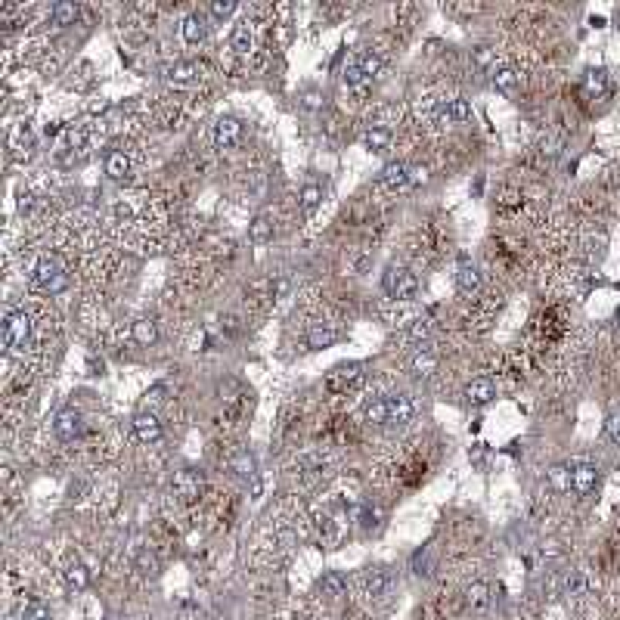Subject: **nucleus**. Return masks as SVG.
Listing matches in <instances>:
<instances>
[{
    "label": "nucleus",
    "instance_id": "obj_1",
    "mask_svg": "<svg viewBox=\"0 0 620 620\" xmlns=\"http://www.w3.org/2000/svg\"><path fill=\"white\" fill-rule=\"evenodd\" d=\"M34 282L47 295H59V291L68 289V270L62 267V260L56 254H41L34 260Z\"/></svg>",
    "mask_w": 620,
    "mask_h": 620
},
{
    "label": "nucleus",
    "instance_id": "obj_2",
    "mask_svg": "<svg viewBox=\"0 0 620 620\" xmlns=\"http://www.w3.org/2000/svg\"><path fill=\"white\" fill-rule=\"evenodd\" d=\"M382 289L388 291L394 301H413L419 295V279H415L413 270L400 264H388L384 267V276H382Z\"/></svg>",
    "mask_w": 620,
    "mask_h": 620
},
{
    "label": "nucleus",
    "instance_id": "obj_3",
    "mask_svg": "<svg viewBox=\"0 0 620 620\" xmlns=\"http://www.w3.org/2000/svg\"><path fill=\"white\" fill-rule=\"evenodd\" d=\"M3 341L10 351H22L31 341V316L25 310H10L3 316Z\"/></svg>",
    "mask_w": 620,
    "mask_h": 620
},
{
    "label": "nucleus",
    "instance_id": "obj_4",
    "mask_svg": "<svg viewBox=\"0 0 620 620\" xmlns=\"http://www.w3.org/2000/svg\"><path fill=\"white\" fill-rule=\"evenodd\" d=\"M130 428H134V437L146 446L161 444V437H165V428H161L158 415H155L152 409H140V413L134 415V422H130Z\"/></svg>",
    "mask_w": 620,
    "mask_h": 620
},
{
    "label": "nucleus",
    "instance_id": "obj_5",
    "mask_svg": "<svg viewBox=\"0 0 620 620\" xmlns=\"http://www.w3.org/2000/svg\"><path fill=\"white\" fill-rule=\"evenodd\" d=\"M471 118V103L465 96H453L446 99V103L437 105V112H434V121H437V127H453V124H465Z\"/></svg>",
    "mask_w": 620,
    "mask_h": 620
},
{
    "label": "nucleus",
    "instance_id": "obj_6",
    "mask_svg": "<svg viewBox=\"0 0 620 620\" xmlns=\"http://www.w3.org/2000/svg\"><path fill=\"white\" fill-rule=\"evenodd\" d=\"M599 465L592 462H570V490H574L577 496H586L592 493L595 487H599Z\"/></svg>",
    "mask_w": 620,
    "mask_h": 620
},
{
    "label": "nucleus",
    "instance_id": "obj_7",
    "mask_svg": "<svg viewBox=\"0 0 620 620\" xmlns=\"http://www.w3.org/2000/svg\"><path fill=\"white\" fill-rule=\"evenodd\" d=\"M81 431H84V422H81V413L74 406H62L53 415V434L59 440H74Z\"/></svg>",
    "mask_w": 620,
    "mask_h": 620
},
{
    "label": "nucleus",
    "instance_id": "obj_8",
    "mask_svg": "<svg viewBox=\"0 0 620 620\" xmlns=\"http://www.w3.org/2000/svg\"><path fill=\"white\" fill-rule=\"evenodd\" d=\"M242 140V121L236 115H220L214 121V143L217 149H233Z\"/></svg>",
    "mask_w": 620,
    "mask_h": 620
},
{
    "label": "nucleus",
    "instance_id": "obj_9",
    "mask_svg": "<svg viewBox=\"0 0 620 620\" xmlns=\"http://www.w3.org/2000/svg\"><path fill=\"white\" fill-rule=\"evenodd\" d=\"M462 397H465L468 406H487V403L496 397V382H493V378H487V375L471 378V382L465 384Z\"/></svg>",
    "mask_w": 620,
    "mask_h": 620
},
{
    "label": "nucleus",
    "instance_id": "obj_10",
    "mask_svg": "<svg viewBox=\"0 0 620 620\" xmlns=\"http://www.w3.org/2000/svg\"><path fill=\"white\" fill-rule=\"evenodd\" d=\"M456 285L462 295H475V291L481 289V273H477L475 260H471L468 254H459V260H456Z\"/></svg>",
    "mask_w": 620,
    "mask_h": 620
},
{
    "label": "nucleus",
    "instance_id": "obj_11",
    "mask_svg": "<svg viewBox=\"0 0 620 620\" xmlns=\"http://www.w3.org/2000/svg\"><path fill=\"white\" fill-rule=\"evenodd\" d=\"M198 74H202L198 65L189 59H177V62H171V65H165V81L174 87H192L198 81Z\"/></svg>",
    "mask_w": 620,
    "mask_h": 620
},
{
    "label": "nucleus",
    "instance_id": "obj_12",
    "mask_svg": "<svg viewBox=\"0 0 620 620\" xmlns=\"http://www.w3.org/2000/svg\"><path fill=\"white\" fill-rule=\"evenodd\" d=\"M388 400V425H406L415 415V403L409 394H384Z\"/></svg>",
    "mask_w": 620,
    "mask_h": 620
},
{
    "label": "nucleus",
    "instance_id": "obj_13",
    "mask_svg": "<svg viewBox=\"0 0 620 620\" xmlns=\"http://www.w3.org/2000/svg\"><path fill=\"white\" fill-rule=\"evenodd\" d=\"M409 161H388V165L382 167V174H378V180H382V186H388V189H413L409 186Z\"/></svg>",
    "mask_w": 620,
    "mask_h": 620
},
{
    "label": "nucleus",
    "instance_id": "obj_14",
    "mask_svg": "<svg viewBox=\"0 0 620 620\" xmlns=\"http://www.w3.org/2000/svg\"><path fill=\"white\" fill-rule=\"evenodd\" d=\"M360 382H363V366L351 363V366H338V369L329 372L326 388L329 391H347V388H353V384H360Z\"/></svg>",
    "mask_w": 620,
    "mask_h": 620
},
{
    "label": "nucleus",
    "instance_id": "obj_15",
    "mask_svg": "<svg viewBox=\"0 0 620 620\" xmlns=\"http://www.w3.org/2000/svg\"><path fill=\"white\" fill-rule=\"evenodd\" d=\"M62 577H65V586L72 589V592H81V589L90 586V570H87V564L81 561V558H68Z\"/></svg>",
    "mask_w": 620,
    "mask_h": 620
},
{
    "label": "nucleus",
    "instance_id": "obj_16",
    "mask_svg": "<svg viewBox=\"0 0 620 620\" xmlns=\"http://www.w3.org/2000/svg\"><path fill=\"white\" fill-rule=\"evenodd\" d=\"M180 34H183V41L192 43V47H196V43H202L205 34H208V25H205L202 12H186L183 22H180Z\"/></svg>",
    "mask_w": 620,
    "mask_h": 620
},
{
    "label": "nucleus",
    "instance_id": "obj_17",
    "mask_svg": "<svg viewBox=\"0 0 620 620\" xmlns=\"http://www.w3.org/2000/svg\"><path fill=\"white\" fill-rule=\"evenodd\" d=\"M338 341V329L329 326V322H313L307 329V347L310 351H322V347H332Z\"/></svg>",
    "mask_w": 620,
    "mask_h": 620
},
{
    "label": "nucleus",
    "instance_id": "obj_18",
    "mask_svg": "<svg viewBox=\"0 0 620 620\" xmlns=\"http://www.w3.org/2000/svg\"><path fill=\"white\" fill-rule=\"evenodd\" d=\"M493 87L499 93H506V96H515V93L521 90V72L512 65H499L493 68Z\"/></svg>",
    "mask_w": 620,
    "mask_h": 620
},
{
    "label": "nucleus",
    "instance_id": "obj_19",
    "mask_svg": "<svg viewBox=\"0 0 620 620\" xmlns=\"http://www.w3.org/2000/svg\"><path fill=\"white\" fill-rule=\"evenodd\" d=\"M105 174H109V180H115V183H124V180L130 177V158L121 149L105 152Z\"/></svg>",
    "mask_w": 620,
    "mask_h": 620
},
{
    "label": "nucleus",
    "instance_id": "obj_20",
    "mask_svg": "<svg viewBox=\"0 0 620 620\" xmlns=\"http://www.w3.org/2000/svg\"><path fill=\"white\" fill-rule=\"evenodd\" d=\"M130 338H134L140 347H152L155 341H158V326H155V320L140 316V320L130 326Z\"/></svg>",
    "mask_w": 620,
    "mask_h": 620
},
{
    "label": "nucleus",
    "instance_id": "obj_21",
    "mask_svg": "<svg viewBox=\"0 0 620 620\" xmlns=\"http://www.w3.org/2000/svg\"><path fill=\"white\" fill-rule=\"evenodd\" d=\"M229 468H233L239 477L251 481V477H258V459H254V453L245 446V450H239L233 459H229Z\"/></svg>",
    "mask_w": 620,
    "mask_h": 620
},
{
    "label": "nucleus",
    "instance_id": "obj_22",
    "mask_svg": "<svg viewBox=\"0 0 620 620\" xmlns=\"http://www.w3.org/2000/svg\"><path fill=\"white\" fill-rule=\"evenodd\" d=\"M409 369H413V375H419V378H431L434 372H437V357H434L428 347H422V351L413 353V360H409Z\"/></svg>",
    "mask_w": 620,
    "mask_h": 620
},
{
    "label": "nucleus",
    "instance_id": "obj_23",
    "mask_svg": "<svg viewBox=\"0 0 620 620\" xmlns=\"http://www.w3.org/2000/svg\"><path fill=\"white\" fill-rule=\"evenodd\" d=\"M363 143H366L369 152H388L391 149V130L382 127V124H372V127H366Z\"/></svg>",
    "mask_w": 620,
    "mask_h": 620
},
{
    "label": "nucleus",
    "instance_id": "obj_24",
    "mask_svg": "<svg viewBox=\"0 0 620 620\" xmlns=\"http://www.w3.org/2000/svg\"><path fill=\"white\" fill-rule=\"evenodd\" d=\"M391 586H394V577H391L388 568H375L369 577H366V589H369V595H375V599L388 595Z\"/></svg>",
    "mask_w": 620,
    "mask_h": 620
},
{
    "label": "nucleus",
    "instance_id": "obj_25",
    "mask_svg": "<svg viewBox=\"0 0 620 620\" xmlns=\"http://www.w3.org/2000/svg\"><path fill=\"white\" fill-rule=\"evenodd\" d=\"M229 43H233V50L239 56H245L248 50L254 47V31H251V22H248V19H242V22L233 28V37H229Z\"/></svg>",
    "mask_w": 620,
    "mask_h": 620
},
{
    "label": "nucleus",
    "instance_id": "obj_26",
    "mask_svg": "<svg viewBox=\"0 0 620 620\" xmlns=\"http://www.w3.org/2000/svg\"><path fill=\"white\" fill-rule=\"evenodd\" d=\"M583 90H586L589 96H605L608 93V72L605 68H586V74H583Z\"/></svg>",
    "mask_w": 620,
    "mask_h": 620
},
{
    "label": "nucleus",
    "instance_id": "obj_27",
    "mask_svg": "<svg viewBox=\"0 0 620 620\" xmlns=\"http://www.w3.org/2000/svg\"><path fill=\"white\" fill-rule=\"evenodd\" d=\"M363 415L369 425H388V400L382 397H369V400L363 403Z\"/></svg>",
    "mask_w": 620,
    "mask_h": 620
},
{
    "label": "nucleus",
    "instance_id": "obj_28",
    "mask_svg": "<svg viewBox=\"0 0 620 620\" xmlns=\"http://www.w3.org/2000/svg\"><path fill=\"white\" fill-rule=\"evenodd\" d=\"M248 239L254 242V245H267V242L273 239V220L267 214H258L251 223H248Z\"/></svg>",
    "mask_w": 620,
    "mask_h": 620
},
{
    "label": "nucleus",
    "instance_id": "obj_29",
    "mask_svg": "<svg viewBox=\"0 0 620 620\" xmlns=\"http://www.w3.org/2000/svg\"><path fill=\"white\" fill-rule=\"evenodd\" d=\"M465 605H468V611H484V608L490 605V586L487 583H471L468 589H465Z\"/></svg>",
    "mask_w": 620,
    "mask_h": 620
},
{
    "label": "nucleus",
    "instance_id": "obj_30",
    "mask_svg": "<svg viewBox=\"0 0 620 620\" xmlns=\"http://www.w3.org/2000/svg\"><path fill=\"white\" fill-rule=\"evenodd\" d=\"M78 3H72V0H59V3L53 6V12H50V16H53V25L56 28H68V25H74L78 22Z\"/></svg>",
    "mask_w": 620,
    "mask_h": 620
},
{
    "label": "nucleus",
    "instance_id": "obj_31",
    "mask_svg": "<svg viewBox=\"0 0 620 620\" xmlns=\"http://www.w3.org/2000/svg\"><path fill=\"white\" fill-rule=\"evenodd\" d=\"M298 202H301V211H304V214H313V211L322 205V186H316V183H304V186H301V192H298Z\"/></svg>",
    "mask_w": 620,
    "mask_h": 620
},
{
    "label": "nucleus",
    "instance_id": "obj_32",
    "mask_svg": "<svg viewBox=\"0 0 620 620\" xmlns=\"http://www.w3.org/2000/svg\"><path fill=\"white\" fill-rule=\"evenodd\" d=\"M353 65H357L360 72H363V74H366V78H369V81L375 78L378 72H382V59H378V56L372 53V50H366V53H360L357 59H353Z\"/></svg>",
    "mask_w": 620,
    "mask_h": 620
},
{
    "label": "nucleus",
    "instance_id": "obj_33",
    "mask_svg": "<svg viewBox=\"0 0 620 620\" xmlns=\"http://www.w3.org/2000/svg\"><path fill=\"white\" fill-rule=\"evenodd\" d=\"M320 589H322V595H329V599H338V595H344V580H341V574L329 570V574H322Z\"/></svg>",
    "mask_w": 620,
    "mask_h": 620
},
{
    "label": "nucleus",
    "instance_id": "obj_34",
    "mask_svg": "<svg viewBox=\"0 0 620 620\" xmlns=\"http://www.w3.org/2000/svg\"><path fill=\"white\" fill-rule=\"evenodd\" d=\"M378 518H382V512H378L372 502H363V506L357 508V521L363 530H372V527H378Z\"/></svg>",
    "mask_w": 620,
    "mask_h": 620
},
{
    "label": "nucleus",
    "instance_id": "obj_35",
    "mask_svg": "<svg viewBox=\"0 0 620 620\" xmlns=\"http://www.w3.org/2000/svg\"><path fill=\"white\" fill-rule=\"evenodd\" d=\"M136 570H140L143 577H155L158 574V558H155L149 549H140L136 552Z\"/></svg>",
    "mask_w": 620,
    "mask_h": 620
},
{
    "label": "nucleus",
    "instance_id": "obj_36",
    "mask_svg": "<svg viewBox=\"0 0 620 620\" xmlns=\"http://www.w3.org/2000/svg\"><path fill=\"white\" fill-rule=\"evenodd\" d=\"M586 586H589L586 577H583L580 570H570V574L564 577V586L561 589H564V595H583V592H586Z\"/></svg>",
    "mask_w": 620,
    "mask_h": 620
},
{
    "label": "nucleus",
    "instance_id": "obj_37",
    "mask_svg": "<svg viewBox=\"0 0 620 620\" xmlns=\"http://www.w3.org/2000/svg\"><path fill=\"white\" fill-rule=\"evenodd\" d=\"M236 10H239V3H236V0H214V3H208V12L217 19V22L229 19Z\"/></svg>",
    "mask_w": 620,
    "mask_h": 620
},
{
    "label": "nucleus",
    "instance_id": "obj_38",
    "mask_svg": "<svg viewBox=\"0 0 620 620\" xmlns=\"http://www.w3.org/2000/svg\"><path fill=\"white\" fill-rule=\"evenodd\" d=\"M549 481L558 490H570V465H552L549 468Z\"/></svg>",
    "mask_w": 620,
    "mask_h": 620
},
{
    "label": "nucleus",
    "instance_id": "obj_39",
    "mask_svg": "<svg viewBox=\"0 0 620 620\" xmlns=\"http://www.w3.org/2000/svg\"><path fill=\"white\" fill-rule=\"evenodd\" d=\"M583 245H586V254L589 258H605V245H608V236L605 233H599V236H586V242H583Z\"/></svg>",
    "mask_w": 620,
    "mask_h": 620
},
{
    "label": "nucleus",
    "instance_id": "obj_40",
    "mask_svg": "<svg viewBox=\"0 0 620 620\" xmlns=\"http://www.w3.org/2000/svg\"><path fill=\"white\" fill-rule=\"evenodd\" d=\"M22 620H53V614H50V608L43 605V601H31V605L25 608Z\"/></svg>",
    "mask_w": 620,
    "mask_h": 620
},
{
    "label": "nucleus",
    "instance_id": "obj_41",
    "mask_svg": "<svg viewBox=\"0 0 620 620\" xmlns=\"http://www.w3.org/2000/svg\"><path fill=\"white\" fill-rule=\"evenodd\" d=\"M301 105H304L307 112H320L322 105H326V96H322L320 90H304V93H301Z\"/></svg>",
    "mask_w": 620,
    "mask_h": 620
},
{
    "label": "nucleus",
    "instance_id": "obj_42",
    "mask_svg": "<svg viewBox=\"0 0 620 620\" xmlns=\"http://www.w3.org/2000/svg\"><path fill=\"white\" fill-rule=\"evenodd\" d=\"M605 434L611 444L620 446V413H608L605 415Z\"/></svg>",
    "mask_w": 620,
    "mask_h": 620
},
{
    "label": "nucleus",
    "instance_id": "obj_43",
    "mask_svg": "<svg viewBox=\"0 0 620 620\" xmlns=\"http://www.w3.org/2000/svg\"><path fill=\"white\" fill-rule=\"evenodd\" d=\"M406 335H409L413 341H425L428 335H431V322H428V320H415L413 326L406 329Z\"/></svg>",
    "mask_w": 620,
    "mask_h": 620
},
{
    "label": "nucleus",
    "instance_id": "obj_44",
    "mask_svg": "<svg viewBox=\"0 0 620 620\" xmlns=\"http://www.w3.org/2000/svg\"><path fill=\"white\" fill-rule=\"evenodd\" d=\"M493 59H496V53H493L490 47H477V50H475V62H477L481 68H490V72H493V68H496V65H493Z\"/></svg>",
    "mask_w": 620,
    "mask_h": 620
},
{
    "label": "nucleus",
    "instance_id": "obj_45",
    "mask_svg": "<svg viewBox=\"0 0 620 620\" xmlns=\"http://www.w3.org/2000/svg\"><path fill=\"white\" fill-rule=\"evenodd\" d=\"M428 183V167L425 165H413L409 167V186H422Z\"/></svg>",
    "mask_w": 620,
    "mask_h": 620
},
{
    "label": "nucleus",
    "instance_id": "obj_46",
    "mask_svg": "<svg viewBox=\"0 0 620 620\" xmlns=\"http://www.w3.org/2000/svg\"><path fill=\"white\" fill-rule=\"evenodd\" d=\"M614 316H617V322H620V304H617V313H614Z\"/></svg>",
    "mask_w": 620,
    "mask_h": 620
},
{
    "label": "nucleus",
    "instance_id": "obj_47",
    "mask_svg": "<svg viewBox=\"0 0 620 620\" xmlns=\"http://www.w3.org/2000/svg\"><path fill=\"white\" fill-rule=\"evenodd\" d=\"M617 22H620V12H617Z\"/></svg>",
    "mask_w": 620,
    "mask_h": 620
}]
</instances>
